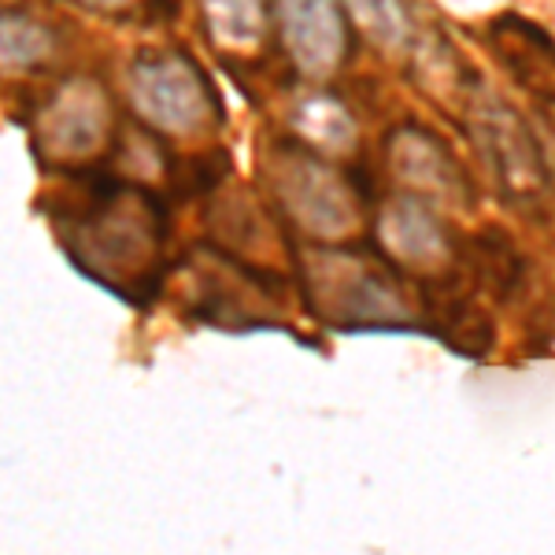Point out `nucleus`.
Wrapping results in <instances>:
<instances>
[{
  "label": "nucleus",
  "instance_id": "2",
  "mask_svg": "<svg viewBox=\"0 0 555 555\" xmlns=\"http://www.w3.org/2000/svg\"><path fill=\"white\" fill-rule=\"evenodd\" d=\"M352 4H356V15H360L374 34H382V38H397V34L404 30L400 12H397V0H371V4L352 0Z\"/></svg>",
  "mask_w": 555,
  "mask_h": 555
},
{
  "label": "nucleus",
  "instance_id": "1",
  "mask_svg": "<svg viewBox=\"0 0 555 555\" xmlns=\"http://www.w3.org/2000/svg\"><path fill=\"white\" fill-rule=\"evenodd\" d=\"M285 30H293V44L311 67H330L341 49L330 0H285Z\"/></svg>",
  "mask_w": 555,
  "mask_h": 555
}]
</instances>
